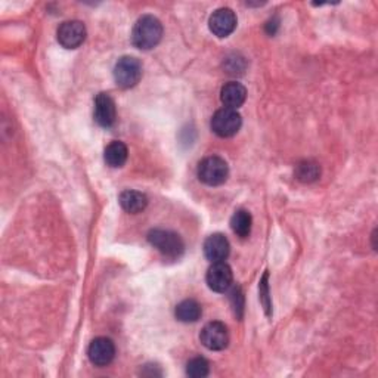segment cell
Instances as JSON below:
<instances>
[{
  "label": "cell",
  "instance_id": "cell-20",
  "mask_svg": "<svg viewBox=\"0 0 378 378\" xmlns=\"http://www.w3.org/2000/svg\"><path fill=\"white\" fill-rule=\"evenodd\" d=\"M259 291H260V301L263 305V309H264V312H266L268 316H271L272 315V301H271V296H269V274L268 272H264L263 278L260 279Z\"/></svg>",
  "mask_w": 378,
  "mask_h": 378
},
{
  "label": "cell",
  "instance_id": "cell-22",
  "mask_svg": "<svg viewBox=\"0 0 378 378\" xmlns=\"http://www.w3.org/2000/svg\"><path fill=\"white\" fill-rule=\"evenodd\" d=\"M278 27H279V21L276 20V18H274V20H271V21L266 24V31H268V34L274 36V34L276 33Z\"/></svg>",
  "mask_w": 378,
  "mask_h": 378
},
{
  "label": "cell",
  "instance_id": "cell-17",
  "mask_svg": "<svg viewBox=\"0 0 378 378\" xmlns=\"http://www.w3.org/2000/svg\"><path fill=\"white\" fill-rule=\"evenodd\" d=\"M253 217L247 210H237L231 219L232 232L239 238H247L252 234Z\"/></svg>",
  "mask_w": 378,
  "mask_h": 378
},
{
  "label": "cell",
  "instance_id": "cell-13",
  "mask_svg": "<svg viewBox=\"0 0 378 378\" xmlns=\"http://www.w3.org/2000/svg\"><path fill=\"white\" fill-rule=\"evenodd\" d=\"M247 99V89L238 82L226 83L220 90V101L226 108L237 109L244 105Z\"/></svg>",
  "mask_w": 378,
  "mask_h": 378
},
{
  "label": "cell",
  "instance_id": "cell-3",
  "mask_svg": "<svg viewBox=\"0 0 378 378\" xmlns=\"http://www.w3.org/2000/svg\"><path fill=\"white\" fill-rule=\"evenodd\" d=\"M197 175L200 180L209 186H219L230 176V167L222 157L210 156L200 161Z\"/></svg>",
  "mask_w": 378,
  "mask_h": 378
},
{
  "label": "cell",
  "instance_id": "cell-1",
  "mask_svg": "<svg viewBox=\"0 0 378 378\" xmlns=\"http://www.w3.org/2000/svg\"><path fill=\"white\" fill-rule=\"evenodd\" d=\"M163 39V24L154 15H144L131 31V42L141 50L154 49Z\"/></svg>",
  "mask_w": 378,
  "mask_h": 378
},
{
  "label": "cell",
  "instance_id": "cell-12",
  "mask_svg": "<svg viewBox=\"0 0 378 378\" xmlns=\"http://www.w3.org/2000/svg\"><path fill=\"white\" fill-rule=\"evenodd\" d=\"M231 253V244L223 234H213L204 242V254L210 261H225Z\"/></svg>",
  "mask_w": 378,
  "mask_h": 378
},
{
  "label": "cell",
  "instance_id": "cell-21",
  "mask_svg": "<svg viewBox=\"0 0 378 378\" xmlns=\"http://www.w3.org/2000/svg\"><path fill=\"white\" fill-rule=\"evenodd\" d=\"M231 303H232V308H234V312L238 318H242V312H244V296H242V291L239 287H234L231 290Z\"/></svg>",
  "mask_w": 378,
  "mask_h": 378
},
{
  "label": "cell",
  "instance_id": "cell-9",
  "mask_svg": "<svg viewBox=\"0 0 378 378\" xmlns=\"http://www.w3.org/2000/svg\"><path fill=\"white\" fill-rule=\"evenodd\" d=\"M237 24H238L237 15L231 8H220L215 11L209 20L210 31L215 36L220 37V39L231 36L235 31Z\"/></svg>",
  "mask_w": 378,
  "mask_h": 378
},
{
  "label": "cell",
  "instance_id": "cell-6",
  "mask_svg": "<svg viewBox=\"0 0 378 378\" xmlns=\"http://www.w3.org/2000/svg\"><path fill=\"white\" fill-rule=\"evenodd\" d=\"M200 340L202 346L209 350H223L230 345V331L223 323L213 320V323H209L202 328Z\"/></svg>",
  "mask_w": 378,
  "mask_h": 378
},
{
  "label": "cell",
  "instance_id": "cell-14",
  "mask_svg": "<svg viewBox=\"0 0 378 378\" xmlns=\"http://www.w3.org/2000/svg\"><path fill=\"white\" fill-rule=\"evenodd\" d=\"M119 202H120L123 210H126L127 213H131V215H136V213H141L146 209L148 197L139 191L127 189V191H123L120 194Z\"/></svg>",
  "mask_w": 378,
  "mask_h": 378
},
{
  "label": "cell",
  "instance_id": "cell-16",
  "mask_svg": "<svg viewBox=\"0 0 378 378\" xmlns=\"http://www.w3.org/2000/svg\"><path fill=\"white\" fill-rule=\"evenodd\" d=\"M127 156H129L127 146L120 141H114L105 148L104 160L109 167L119 168L124 166V163L127 161Z\"/></svg>",
  "mask_w": 378,
  "mask_h": 378
},
{
  "label": "cell",
  "instance_id": "cell-18",
  "mask_svg": "<svg viewBox=\"0 0 378 378\" xmlns=\"http://www.w3.org/2000/svg\"><path fill=\"white\" fill-rule=\"evenodd\" d=\"M320 176V166L316 161L305 160L296 167V178L303 183H312Z\"/></svg>",
  "mask_w": 378,
  "mask_h": 378
},
{
  "label": "cell",
  "instance_id": "cell-10",
  "mask_svg": "<svg viewBox=\"0 0 378 378\" xmlns=\"http://www.w3.org/2000/svg\"><path fill=\"white\" fill-rule=\"evenodd\" d=\"M58 42L65 49H77L86 39V27L80 21H65L60 26Z\"/></svg>",
  "mask_w": 378,
  "mask_h": 378
},
{
  "label": "cell",
  "instance_id": "cell-2",
  "mask_svg": "<svg viewBox=\"0 0 378 378\" xmlns=\"http://www.w3.org/2000/svg\"><path fill=\"white\" fill-rule=\"evenodd\" d=\"M148 241L157 249L163 257L176 260L180 259L185 252V242L179 234L168 230H153L148 234Z\"/></svg>",
  "mask_w": 378,
  "mask_h": 378
},
{
  "label": "cell",
  "instance_id": "cell-8",
  "mask_svg": "<svg viewBox=\"0 0 378 378\" xmlns=\"http://www.w3.org/2000/svg\"><path fill=\"white\" fill-rule=\"evenodd\" d=\"M89 361L97 367H107L116 357V345L108 337L94 338L87 350Z\"/></svg>",
  "mask_w": 378,
  "mask_h": 378
},
{
  "label": "cell",
  "instance_id": "cell-5",
  "mask_svg": "<svg viewBox=\"0 0 378 378\" xmlns=\"http://www.w3.org/2000/svg\"><path fill=\"white\" fill-rule=\"evenodd\" d=\"M210 126L217 136L231 138L238 134V130L242 126V119L237 109L225 107L215 112Z\"/></svg>",
  "mask_w": 378,
  "mask_h": 378
},
{
  "label": "cell",
  "instance_id": "cell-15",
  "mask_svg": "<svg viewBox=\"0 0 378 378\" xmlns=\"http://www.w3.org/2000/svg\"><path fill=\"white\" fill-rule=\"evenodd\" d=\"M175 315L178 318V320L180 323H197V320L201 318L202 315V309L201 305L198 303L197 300L194 298H186L176 306L175 309Z\"/></svg>",
  "mask_w": 378,
  "mask_h": 378
},
{
  "label": "cell",
  "instance_id": "cell-4",
  "mask_svg": "<svg viewBox=\"0 0 378 378\" xmlns=\"http://www.w3.org/2000/svg\"><path fill=\"white\" fill-rule=\"evenodd\" d=\"M142 79V64L135 56H122L114 67V80L119 87H135Z\"/></svg>",
  "mask_w": 378,
  "mask_h": 378
},
{
  "label": "cell",
  "instance_id": "cell-7",
  "mask_svg": "<svg viewBox=\"0 0 378 378\" xmlns=\"http://www.w3.org/2000/svg\"><path fill=\"white\" fill-rule=\"evenodd\" d=\"M207 286L215 293H226L234 282V274L228 263L225 261H216L207 271Z\"/></svg>",
  "mask_w": 378,
  "mask_h": 378
},
{
  "label": "cell",
  "instance_id": "cell-19",
  "mask_svg": "<svg viewBox=\"0 0 378 378\" xmlns=\"http://www.w3.org/2000/svg\"><path fill=\"white\" fill-rule=\"evenodd\" d=\"M210 372V364L205 357H194L186 365V374L191 378H204Z\"/></svg>",
  "mask_w": 378,
  "mask_h": 378
},
{
  "label": "cell",
  "instance_id": "cell-11",
  "mask_svg": "<svg viewBox=\"0 0 378 378\" xmlns=\"http://www.w3.org/2000/svg\"><path fill=\"white\" fill-rule=\"evenodd\" d=\"M117 120L116 102L108 93H99L94 99V122L101 127L109 129Z\"/></svg>",
  "mask_w": 378,
  "mask_h": 378
}]
</instances>
